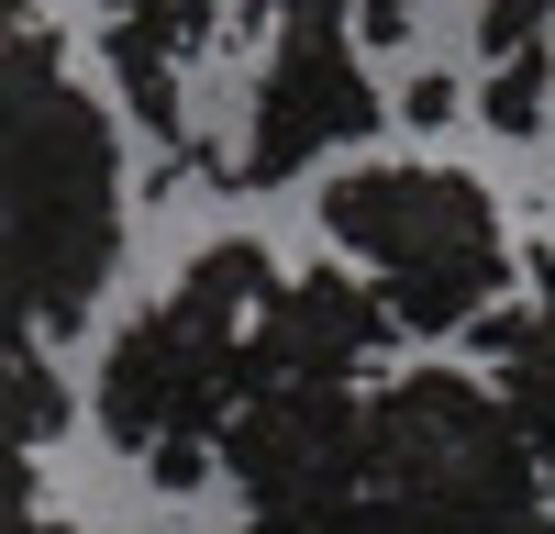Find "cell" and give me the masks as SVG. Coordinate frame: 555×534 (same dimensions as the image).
Returning <instances> with one entry per match:
<instances>
[{
  "instance_id": "5",
  "label": "cell",
  "mask_w": 555,
  "mask_h": 534,
  "mask_svg": "<svg viewBox=\"0 0 555 534\" xmlns=\"http://www.w3.org/2000/svg\"><path fill=\"white\" fill-rule=\"evenodd\" d=\"M222 468L256 523H356L366 534V400L345 379H267L222 423Z\"/></svg>"
},
{
  "instance_id": "4",
  "label": "cell",
  "mask_w": 555,
  "mask_h": 534,
  "mask_svg": "<svg viewBox=\"0 0 555 534\" xmlns=\"http://www.w3.org/2000/svg\"><path fill=\"white\" fill-rule=\"evenodd\" d=\"M322 234L389 290L400 334H478L512 290L500 201L455 167H345L322 190Z\"/></svg>"
},
{
  "instance_id": "10",
  "label": "cell",
  "mask_w": 555,
  "mask_h": 534,
  "mask_svg": "<svg viewBox=\"0 0 555 534\" xmlns=\"http://www.w3.org/2000/svg\"><path fill=\"white\" fill-rule=\"evenodd\" d=\"M56 423H67L56 356H44V345H12V445H56Z\"/></svg>"
},
{
  "instance_id": "3",
  "label": "cell",
  "mask_w": 555,
  "mask_h": 534,
  "mask_svg": "<svg viewBox=\"0 0 555 534\" xmlns=\"http://www.w3.org/2000/svg\"><path fill=\"white\" fill-rule=\"evenodd\" d=\"M544 457L467 368H400L366 400V534H544Z\"/></svg>"
},
{
  "instance_id": "6",
  "label": "cell",
  "mask_w": 555,
  "mask_h": 534,
  "mask_svg": "<svg viewBox=\"0 0 555 534\" xmlns=\"http://www.w3.org/2000/svg\"><path fill=\"white\" fill-rule=\"evenodd\" d=\"M356 134H378V78H366L356 34L334 12H289L278 34V56L245 101V145H234V190H278L289 167L356 145Z\"/></svg>"
},
{
  "instance_id": "9",
  "label": "cell",
  "mask_w": 555,
  "mask_h": 534,
  "mask_svg": "<svg viewBox=\"0 0 555 534\" xmlns=\"http://www.w3.org/2000/svg\"><path fill=\"white\" fill-rule=\"evenodd\" d=\"M478 345H489V368H500V400H512L522 445H533L544 479H555V312H489Z\"/></svg>"
},
{
  "instance_id": "2",
  "label": "cell",
  "mask_w": 555,
  "mask_h": 534,
  "mask_svg": "<svg viewBox=\"0 0 555 534\" xmlns=\"http://www.w3.org/2000/svg\"><path fill=\"white\" fill-rule=\"evenodd\" d=\"M278 290L267 245H201L156 312H133L101 356V423L133 445L167 490H201L222 423L256 400V312Z\"/></svg>"
},
{
  "instance_id": "15",
  "label": "cell",
  "mask_w": 555,
  "mask_h": 534,
  "mask_svg": "<svg viewBox=\"0 0 555 534\" xmlns=\"http://www.w3.org/2000/svg\"><path fill=\"white\" fill-rule=\"evenodd\" d=\"M34 534H44V523H34Z\"/></svg>"
},
{
  "instance_id": "7",
  "label": "cell",
  "mask_w": 555,
  "mask_h": 534,
  "mask_svg": "<svg viewBox=\"0 0 555 534\" xmlns=\"http://www.w3.org/2000/svg\"><path fill=\"white\" fill-rule=\"evenodd\" d=\"M400 312L378 279H356V267H300V279H278L267 312H256V390L267 379H366L389 356Z\"/></svg>"
},
{
  "instance_id": "13",
  "label": "cell",
  "mask_w": 555,
  "mask_h": 534,
  "mask_svg": "<svg viewBox=\"0 0 555 534\" xmlns=\"http://www.w3.org/2000/svg\"><path fill=\"white\" fill-rule=\"evenodd\" d=\"M400 112L411 123H455V78H400Z\"/></svg>"
},
{
  "instance_id": "14",
  "label": "cell",
  "mask_w": 555,
  "mask_h": 534,
  "mask_svg": "<svg viewBox=\"0 0 555 534\" xmlns=\"http://www.w3.org/2000/svg\"><path fill=\"white\" fill-rule=\"evenodd\" d=\"M544 312H555V245H544Z\"/></svg>"
},
{
  "instance_id": "11",
  "label": "cell",
  "mask_w": 555,
  "mask_h": 534,
  "mask_svg": "<svg viewBox=\"0 0 555 534\" xmlns=\"http://www.w3.org/2000/svg\"><path fill=\"white\" fill-rule=\"evenodd\" d=\"M544 89H555V56H512V67H489V134H533L544 123Z\"/></svg>"
},
{
  "instance_id": "1",
  "label": "cell",
  "mask_w": 555,
  "mask_h": 534,
  "mask_svg": "<svg viewBox=\"0 0 555 534\" xmlns=\"http://www.w3.org/2000/svg\"><path fill=\"white\" fill-rule=\"evenodd\" d=\"M12 345L78 334L122 256V156L44 12H12Z\"/></svg>"
},
{
  "instance_id": "12",
  "label": "cell",
  "mask_w": 555,
  "mask_h": 534,
  "mask_svg": "<svg viewBox=\"0 0 555 534\" xmlns=\"http://www.w3.org/2000/svg\"><path fill=\"white\" fill-rule=\"evenodd\" d=\"M555 34V0H478V56L512 67V56H544Z\"/></svg>"
},
{
  "instance_id": "8",
  "label": "cell",
  "mask_w": 555,
  "mask_h": 534,
  "mask_svg": "<svg viewBox=\"0 0 555 534\" xmlns=\"http://www.w3.org/2000/svg\"><path fill=\"white\" fill-rule=\"evenodd\" d=\"M201 44V0H112V78L145 134L178 145V56Z\"/></svg>"
}]
</instances>
